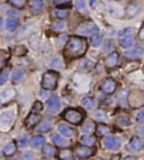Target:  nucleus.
Returning a JSON list of instances; mask_svg holds the SVG:
<instances>
[{
	"label": "nucleus",
	"mask_w": 144,
	"mask_h": 160,
	"mask_svg": "<svg viewBox=\"0 0 144 160\" xmlns=\"http://www.w3.org/2000/svg\"><path fill=\"white\" fill-rule=\"evenodd\" d=\"M88 48V42L86 38L73 36L69 38L63 51L64 55L69 58L82 57Z\"/></svg>",
	"instance_id": "nucleus-1"
},
{
	"label": "nucleus",
	"mask_w": 144,
	"mask_h": 160,
	"mask_svg": "<svg viewBox=\"0 0 144 160\" xmlns=\"http://www.w3.org/2000/svg\"><path fill=\"white\" fill-rule=\"evenodd\" d=\"M59 74L54 70H48L42 76V88L47 91L55 90L58 86Z\"/></svg>",
	"instance_id": "nucleus-2"
},
{
	"label": "nucleus",
	"mask_w": 144,
	"mask_h": 160,
	"mask_svg": "<svg viewBox=\"0 0 144 160\" xmlns=\"http://www.w3.org/2000/svg\"><path fill=\"white\" fill-rule=\"evenodd\" d=\"M62 117L67 122L71 123L72 125H78L82 122L83 119H84V113L82 112V110L70 108L65 109L63 112Z\"/></svg>",
	"instance_id": "nucleus-3"
},
{
	"label": "nucleus",
	"mask_w": 144,
	"mask_h": 160,
	"mask_svg": "<svg viewBox=\"0 0 144 160\" xmlns=\"http://www.w3.org/2000/svg\"><path fill=\"white\" fill-rule=\"evenodd\" d=\"M15 119V109H9L3 111L0 114V131L7 132L11 128Z\"/></svg>",
	"instance_id": "nucleus-4"
},
{
	"label": "nucleus",
	"mask_w": 144,
	"mask_h": 160,
	"mask_svg": "<svg viewBox=\"0 0 144 160\" xmlns=\"http://www.w3.org/2000/svg\"><path fill=\"white\" fill-rule=\"evenodd\" d=\"M79 37H90V36H94L98 32V28L93 22L92 21H85L82 24H81L77 28L76 31Z\"/></svg>",
	"instance_id": "nucleus-5"
},
{
	"label": "nucleus",
	"mask_w": 144,
	"mask_h": 160,
	"mask_svg": "<svg viewBox=\"0 0 144 160\" xmlns=\"http://www.w3.org/2000/svg\"><path fill=\"white\" fill-rule=\"evenodd\" d=\"M127 100L129 102L131 107L134 108H137L142 107L143 105V94L141 91H132L129 94V97L127 98Z\"/></svg>",
	"instance_id": "nucleus-6"
},
{
	"label": "nucleus",
	"mask_w": 144,
	"mask_h": 160,
	"mask_svg": "<svg viewBox=\"0 0 144 160\" xmlns=\"http://www.w3.org/2000/svg\"><path fill=\"white\" fill-rule=\"evenodd\" d=\"M77 157L80 159H85L92 157L95 153V149L85 147V146H77L75 149Z\"/></svg>",
	"instance_id": "nucleus-7"
},
{
	"label": "nucleus",
	"mask_w": 144,
	"mask_h": 160,
	"mask_svg": "<svg viewBox=\"0 0 144 160\" xmlns=\"http://www.w3.org/2000/svg\"><path fill=\"white\" fill-rule=\"evenodd\" d=\"M117 84L114 79L112 78H107L104 82L102 83L100 89L102 92L107 94H112L115 92V89H116Z\"/></svg>",
	"instance_id": "nucleus-8"
},
{
	"label": "nucleus",
	"mask_w": 144,
	"mask_h": 160,
	"mask_svg": "<svg viewBox=\"0 0 144 160\" xmlns=\"http://www.w3.org/2000/svg\"><path fill=\"white\" fill-rule=\"evenodd\" d=\"M103 145L106 148L110 150H118L121 148V142L118 137H108L103 140Z\"/></svg>",
	"instance_id": "nucleus-9"
},
{
	"label": "nucleus",
	"mask_w": 144,
	"mask_h": 160,
	"mask_svg": "<svg viewBox=\"0 0 144 160\" xmlns=\"http://www.w3.org/2000/svg\"><path fill=\"white\" fill-rule=\"evenodd\" d=\"M42 119V116L39 114L37 113H31V114L27 117V119L25 120V125L27 128H33L36 125H37Z\"/></svg>",
	"instance_id": "nucleus-10"
},
{
	"label": "nucleus",
	"mask_w": 144,
	"mask_h": 160,
	"mask_svg": "<svg viewBox=\"0 0 144 160\" xmlns=\"http://www.w3.org/2000/svg\"><path fill=\"white\" fill-rule=\"evenodd\" d=\"M52 140H53V143L60 148H67L71 146V142L69 140L60 137L59 134H56V133H53L52 135Z\"/></svg>",
	"instance_id": "nucleus-11"
},
{
	"label": "nucleus",
	"mask_w": 144,
	"mask_h": 160,
	"mask_svg": "<svg viewBox=\"0 0 144 160\" xmlns=\"http://www.w3.org/2000/svg\"><path fill=\"white\" fill-rule=\"evenodd\" d=\"M142 142L141 139L137 136L132 137V139L130 141L129 144L127 147V148L131 152H138L142 148Z\"/></svg>",
	"instance_id": "nucleus-12"
},
{
	"label": "nucleus",
	"mask_w": 144,
	"mask_h": 160,
	"mask_svg": "<svg viewBox=\"0 0 144 160\" xmlns=\"http://www.w3.org/2000/svg\"><path fill=\"white\" fill-rule=\"evenodd\" d=\"M15 95H16V92H15V89H13V88L7 89L0 95V103L5 104L7 102H9L15 98Z\"/></svg>",
	"instance_id": "nucleus-13"
},
{
	"label": "nucleus",
	"mask_w": 144,
	"mask_h": 160,
	"mask_svg": "<svg viewBox=\"0 0 144 160\" xmlns=\"http://www.w3.org/2000/svg\"><path fill=\"white\" fill-rule=\"evenodd\" d=\"M143 54V48L138 47L135 49L129 50L125 52V56L127 58H131V59H136V58H140L141 56Z\"/></svg>",
	"instance_id": "nucleus-14"
},
{
	"label": "nucleus",
	"mask_w": 144,
	"mask_h": 160,
	"mask_svg": "<svg viewBox=\"0 0 144 160\" xmlns=\"http://www.w3.org/2000/svg\"><path fill=\"white\" fill-rule=\"evenodd\" d=\"M118 60H119V53L117 52H113L109 54L105 59L106 66L108 68L115 67L117 64Z\"/></svg>",
	"instance_id": "nucleus-15"
},
{
	"label": "nucleus",
	"mask_w": 144,
	"mask_h": 160,
	"mask_svg": "<svg viewBox=\"0 0 144 160\" xmlns=\"http://www.w3.org/2000/svg\"><path fill=\"white\" fill-rule=\"evenodd\" d=\"M58 130L62 135H64L65 137H70L76 135V130H74L73 128H71L69 125H65V124H59L58 126Z\"/></svg>",
	"instance_id": "nucleus-16"
},
{
	"label": "nucleus",
	"mask_w": 144,
	"mask_h": 160,
	"mask_svg": "<svg viewBox=\"0 0 144 160\" xmlns=\"http://www.w3.org/2000/svg\"><path fill=\"white\" fill-rule=\"evenodd\" d=\"M80 142L85 147H92L93 146L96 142V138L94 136H91V135H84L80 137Z\"/></svg>",
	"instance_id": "nucleus-17"
},
{
	"label": "nucleus",
	"mask_w": 144,
	"mask_h": 160,
	"mask_svg": "<svg viewBox=\"0 0 144 160\" xmlns=\"http://www.w3.org/2000/svg\"><path fill=\"white\" fill-rule=\"evenodd\" d=\"M111 131V129L105 124H98L95 126V133L98 137H103Z\"/></svg>",
	"instance_id": "nucleus-18"
},
{
	"label": "nucleus",
	"mask_w": 144,
	"mask_h": 160,
	"mask_svg": "<svg viewBox=\"0 0 144 160\" xmlns=\"http://www.w3.org/2000/svg\"><path fill=\"white\" fill-rule=\"evenodd\" d=\"M47 107L51 109V110H58L60 108V101L58 97L53 96L51 97L47 102Z\"/></svg>",
	"instance_id": "nucleus-19"
},
{
	"label": "nucleus",
	"mask_w": 144,
	"mask_h": 160,
	"mask_svg": "<svg viewBox=\"0 0 144 160\" xmlns=\"http://www.w3.org/2000/svg\"><path fill=\"white\" fill-rule=\"evenodd\" d=\"M16 150H17L16 144H15V142H11L8 145L5 146V148L3 150V152L4 156H6V157H10L12 155L15 154Z\"/></svg>",
	"instance_id": "nucleus-20"
},
{
	"label": "nucleus",
	"mask_w": 144,
	"mask_h": 160,
	"mask_svg": "<svg viewBox=\"0 0 144 160\" xmlns=\"http://www.w3.org/2000/svg\"><path fill=\"white\" fill-rule=\"evenodd\" d=\"M120 44L124 48H129L134 44V38L132 36H126L121 38L120 40Z\"/></svg>",
	"instance_id": "nucleus-21"
},
{
	"label": "nucleus",
	"mask_w": 144,
	"mask_h": 160,
	"mask_svg": "<svg viewBox=\"0 0 144 160\" xmlns=\"http://www.w3.org/2000/svg\"><path fill=\"white\" fill-rule=\"evenodd\" d=\"M59 160H75L74 159L73 152L67 148L63 149L59 152Z\"/></svg>",
	"instance_id": "nucleus-22"
},
{
	"label": "nucleus",
	"mask_w": 144,
	"mask_h": 160,
	"mask_svg": "<svg viewBox=\"0 0 144 160\" xmlns=\"http://www.w3.org/2000/svg\"><path fill=\"white\" fill-rule=\"evenodd\" d=\"M139 12V6L137 3H130L127 9V15L128 17H134Z\"/></svg>",
	"instance_id": "nucleus-23"
},
{
	"label": "nucleus",
	"mask_w": 144,
	"mask_h": 160,
	"mask_svg": "<svg viewBox=\"0 0 144 160\" xmlns=\"http://www.w3.org/2000/svg\"><path fill=\"white\" fill-rule=\"evenodd\" d=\"M6 28L9 31H14L17 28L18 25H19V21L18 19L15 17H9L7 19L6 21Z\"/></svg>",
	"instance_id": "nucleus-24"
},
{
	"label": "nucleus",
	"mask_w": 144,
	"mask_h": 160,
	"mask_svg": "<svg viewBox=\"0 0 144 160\" xmlns=\"http://www.w3.org/2000/svg\"><path fill=\"white\" fill-rule=\"evenodd\" d=\"M45 138L42 136H35L31 141V145L32 148H39L40 146L43 145L45 143Z\"/></svg>",
	"instance_id": "nucleus-25"
},
{
	"label": "nucleus",
	"mask_w": 144,
	"mask_h": 160,
	"mask_svg": "<svg viewBox=\"0 0 144 160\" xmlns=\"http://www.w3.org/2000/svg\"><path fill=\"white\" fill-rule=\"evenodd\" d=\"M116 124L121 126H130L132 125V120L129 116L127 115H121L116 119Z\"/></svg>",
	"instance_id": "nucleus-26"
},
{
	"label": "nucleus",
	"mask_w": 144,
	"mask_h": 160,
	"mask_svg": "<svg viewBox=\"0 0 144 160\" xmlns=\"http://www.w3.org/2000/svg\"><path fill=\"white\" fill-rule=\"evenodd\" d=\"M95 131V125L92 121H87L82 128V132L86 133L87 135H90Z\"/></svg>",
	"instance_id": "nucleus-27"
},
{
	"label": "nucleus",
	"mask_w": 144,
	"mask_h": 160,
	"mask_svg": "<svg viewBox=\"0 0 144 160\" xmlns=\"http://www.w3.org/2000/svg\"><path fill=\"white\" fill-rule=\"evenodd\" d=\"M55 148H53V146L49 145V144H46L42 148V153L46 157H52V156L55 154Z\"/></svg>",
	"instance_id": "nucleus-28"
},
{
	"label": "nucleus",
	"mask_w": 144,
	"mask_h": 160,
	"mask_svg": "<svg viewBox=\"0 0 144 160\" xmlns=\"http://www.w3.org/2000/svg\"><path fill=\"white\" fill-rule=\"evenodd\" d=\"M59 9H68L71 7V1H53Z\"/></svg>",
	"instance_id": "nucleus-29"
},
{
	"label": "nucleus",
	"mask_w": 144,
	"mask_h": 160,
	"mask_svg": "<svg viewBox=\"0 0 144 160\" xmlns=\"http://www.w3.org/2000/svg\"><path fill=\"white\" fill-rule=\"evenodd\" d=\"M24 75H25V73H24L23 70H15L14 73H13V76H12V80H13V82H21V80L23 79Z\"/></svg>",
	"instance_id": "nucleus-30"
},
{
	"label": "nucleus",
	"mask_w": 144,
	"mask_h": 160,
	"mask_svg": "<svg viewBox=\"0 0 144 160\" xmlns=\"http://www.w3.org/2000/svg\"><path fill=\"white\" fill-rule=\"evenodd\" d=\"M44 5V2L43 1H40V0H36V1H33L32 3V10L34 12L39 11L40 9L43 7Z\"/></svg>",
	"instance_id": "nucleus-31"
},
{
	"label": "nucleus",
	"mask_w": 144,
	"mask_h": 160,
	"mask_svg": "<svg viewBox=\"0 0 144 160\" xmlns=\"http://www.w3.org/2000/svg\"><path fill=\"white\" fill-rule=\"evenodd\" d=\"M93 117L96 119H98V120H105L106 118H107V114H106L105 111L102 110V109H98V110H96L93 113Z\"/></svg>",
	"instance_id": "nucleus-32"
},
{
	"label": "nucleus",
	"mask_w": 144,
	"mask_h": 160,
	"mask_svg": "<svg viewBox=\"0 0 144 160\" xmlns=\"http://www.w3.org/2000/svg\"><path fill=\"white\" fill-rule=\"evenodd\" d=\"M82 103L83 106H85L86 108H89V109L92 108L94 106V101L91 98H84L82 100Z\"/></svg>",
	"instance_id": "nucleus-33"
},
{
	"label": "nucleus",
	"mask_w": 144,
	"mask_h": 160,
	"mask_svg": "<svg viewBox=\"0 0 144 160\" xmlns=\"http://www.w3.org/2000/svg\"><path fill=\"white\" fill-rule=\"evenodd\" d=\"M51 129H52V125L49 122H43L40 125L37 131L39 132H42V133H45V132L49 131Z\"/></svg>",
	"instance_id": "nucleus-34"
},
{
	"label": "nucleus",
	"mask_w": 144,
	"mask_h": 160,
	"mask_svg": "<svg viewBox=\"0 0 144 160\" xmlns=\"http://www.w3.org/2000/svg\"><path fill=\"white\" fill-rule=\"evenodd\" d=\"M9 70H4L3 71L1 72L0 74V85L5 84L8 79H9Z\"/></svg>",
	"instance_id": "nucleus-35"
},
{
	"label": "nucleus",
	"mask_w": 144,
	"mask_h": 160,
	"mask_svg": "<svg viewBox=\"0 0 144 160\" xmlns=\"http://www.w3.org/2000/svg\"><path fill=\"white\" fill-rule=\"evenodd\" d=\"M9 3L17 9H22L24 6L26 5L27 1L26 0H12V1H9Z\"/></svg>",
	"instance_id": "nucleus-36"
},
{
	"label": "nucleus",
	"mask_w": 144,
	"mask_h": 160,
	"mask_svg": "<svg viewBox=\"0 0 144 160\" xmlns=\"http://www.w3.org/2000/svg\"><path fill=\"white\" fill-rule=\"evenodd\" d=\"M27 48L25 46H18L15 48V53L17 56H23L27 54Z\"/></svg>",
	"instance_id": "nucleus-37"
},
{
	"label": "nucleus",
	"mask_w": 144,
	"mask_h": 160,
	"mask_svg": "<svg viewBox=\"0 0 144 160\" xmlns=\"http://www.w3.org/2000/svg\"><path fill=\"white\" fill-rule=\"evenodd\" d=\"M28 142H29V138H28V136H27V135H23L22 137L19 138V141H18L19 146L21 148H24V147L27 146Z\"/></svg>",
	"instance_id": "nucleus-38"
},
{
	"label": "nucleus",
	"mask_w": 144,
	"mask_h": 160,
	"mask_svg": "<svg viewBox=\"0 0 144 160\" xmlns=\"http://www.w3.org/2000/svg\"><path fill=\"white\" fill-rule=\"evenodd\" d=\"M69 14H70V12L68 9H58L56 11V15L59 19H65V18L68 17Z\"/></svg>",
	"instance_id": "nucleus-39"
},
{
	"label": "nucleus",
	"mask_w": 144,
	"mask_h": 160,
	"mask_svg": "<svg viewBox=\"0 0 144 160\" xmlns=\"http://www.w3.org/2000/svg\"><path fill=\"white\" fill-rule=\"evenodd\" d=\"M43 109V105L40 101H36L35 103L33 104L32 107V113H37L38 114V112H41Z\"/></svg>",
	"instance_id": "nucleus-40"
},
{
	"label": "nucleus",
	"mask_w": 144,
	"mask_h": 160,
	"mask_svg": "<svg viewBox=\"0 0 144 160\" xmlns=\"http://www.w3.org/2000/svg\"><path fill=\"white\" fill-rule=\"evenodd\" d=\"M133 32H134V28L133 27H127L125 28L121 32V36L122 37H126V36H132Z\"/></svg>",
	"instance_id": "nucleus-41"
},
{
	"label": "nucleus",
	"mask_w": 144,
	"mask_h": 160,
	"mask_svg": "<svg viewBox=\"0 0 144 160\" xmlns=\"http://www.w3.org/2000/svg\"><path fill=\"white\" fill-rule=\"evenodd\" d=\"M53 29L54 31H57V32H60V31H64L65 28V25L63 22H56V23H53Z\"/></svg>",
	"instance_id": "nucleus-42"
},
{
	"label": "nucleus",
	"mask_w": 144,
	"mask_h": 160,
	"mask_svg": "<svg viewBox=\"0 0 144 160\" xmlns=\"http://www.w3.org/2000/svg\"><path fill=\"white\" fill-rule=\"evenodd\" d=\"M101 43V37L99 35H96L92 36V45L94 47H98Z\"/></svg>",
	"instance_id": "nucleus-43"
},
{
	"label": "nucleus",
	"mask_w": 144,
	"mask_h": 160,
	"mask_svg": "<svg viewBox=\"0 0 144 160\" xmlns=\"http://www.w3.org/2000/svg\"><path fill=\"white\" fill-rule=\"evenodd\" d=\"M75 7L79 10H82V9H85L86 3L84 1H77L75 3Z\"/></svg>",
	"instance_id": "nucleus-44"
},
{
	"label": "nucleus",
	"mask_w": 144,
	"mask_h": 160,
	"mask_svg": "<svg viewBox=\"0 0 144 160\" xmlns=\"http://www.w3.org/2000/svg\"><path fill=\"white\" fill-rule=\"evenodd\" d=\"M143 111H139L138 113L137 114V115H136V119H137V120L139 121V122H143Z\"/></svg>",
	"instance_id": "nucleus-45"
},
{
	"label": "nucleus",
	"mask_w": 144,
	"mask_h": 160,
	"mask_svg": "<svg viewBox=\"0 0 144 160\" xmlns=\"http://www.w3.org/2000/svg\"><path fill=\"white\" fill-rule=\"evenodd\" d=\"M23 158L25 160H31L33 158V155L30 152H25L23 153Z\"/></svg>",
	"instance_id": "nucleus-46"
},
{
	"label": "nucleus",
	"mask_w": 144,
	"mask_h": 160,
	"mask_svg": "<svg viewBox=\"0 0 144 160\" xmlns=\"http://www.w3.org/2000/svg\"><path fill=\"white\" fill-rule=\"evenodd\" d=\"M61 65V61L59 60V58H54L53 61H52V66L54 68L59 67Z\"/></svg>",
	"instance_id": "nucleus-47"
},
{
	"label": "nucleus",
	"mask_w": 144,
	"mask_h": 160,
	"mask_svg": "<svg viewBox=\"0 0 144 160\" xmlns=\"http://www.w3.org/2000/svg\"><path fill=\"white\" fill-rule=\"evenodd\" d=\"M139 38L143 41V27H142L141 30H140V32H139Z\"/></svg>",
	"instance_id": "nucleus-48"
},
{
	"label": "nucleus",
	"mask_w": 144,
	"mask_h": 160,
	"mask_svg": "<svg viewBox=\"0 0 144 160\" xmlns=\"http://www.w3.org/2000/svg\"><path fill=\"white\" fill-rule=\"evenodd\" d=\"M110 160H121V154H116L113 156Z\"/></svg>",
	"instance_id": "nucleus-49"
},
{
	"label": "nucleus",
	"mask_w": 144,
	"mask_h": 160,
	"mask_svg": "<svg viewBox=\"0 0 144 160\" xmlns=\"http://www.w3.org/2000/svg\"><path fill=\"white\" fill-rule=\"evenodd\" d=\"M123 160H137L135 157H132V156H127L124 158Z\"/></svg>",
	"instance_id": "nucleus-50"
},
{
	"label": "nucleus",
	"mask_w": 144,
	"mask_h": 160,
	"mask_svg": "<svg viewBox=\"0 0 144 160\" xmlns=\"http://www.w3.org/2000/svg\"><path fill=\"white\" fill-rule=\"evenodd\" d=\"M3 28V20H2V18H0V31L2 30Z\"/></svg>",
	"instance_id": "nucleus-51"
},
{
	"label": "nucleus",
	"mask_w": 144,
	"mask_h": 160,
	"mask_svg": "<svg viewBox=\"0 0 144 160\" xmlns=\"http://www.w3.org/2000/svg\"><path fill=\"white\" fill-rule=\"evenodd\" d=\"M3 58L0 57V69H1V67H2V65H3Z\"/></svg>",
	"instance_id": "nucleus-52"
},
{
	"label": "nucleus",
	"mask_w": 144,
	"mask_h": 160,
	"mask_svg": "<svg viewBox=\"0 0 144 160\" xmlns=\"http://www.w3.org/2000/svg\"><path fill=\"white\" fill-rule=\"evenodd\" d=\"M9 160H18L17 158H10V159H9Z\"/></svg>",
	"instance_id": "nucleus-53"
},
{
	"label": "nucleus",
	"mask_w": 144,
	"mask_h": 160,
	"mask_svg": "<svg viewBox=\"0 0 144 160\" xmlns=\"http://www.w3.org/2000/svg\"><path fill=\"white\" fill-rule=\"evenodd\" d=\"M96 160H99V159H96Z\"/></svg>",
	"instance_id": "nucleus-54"
}]
</instances>
